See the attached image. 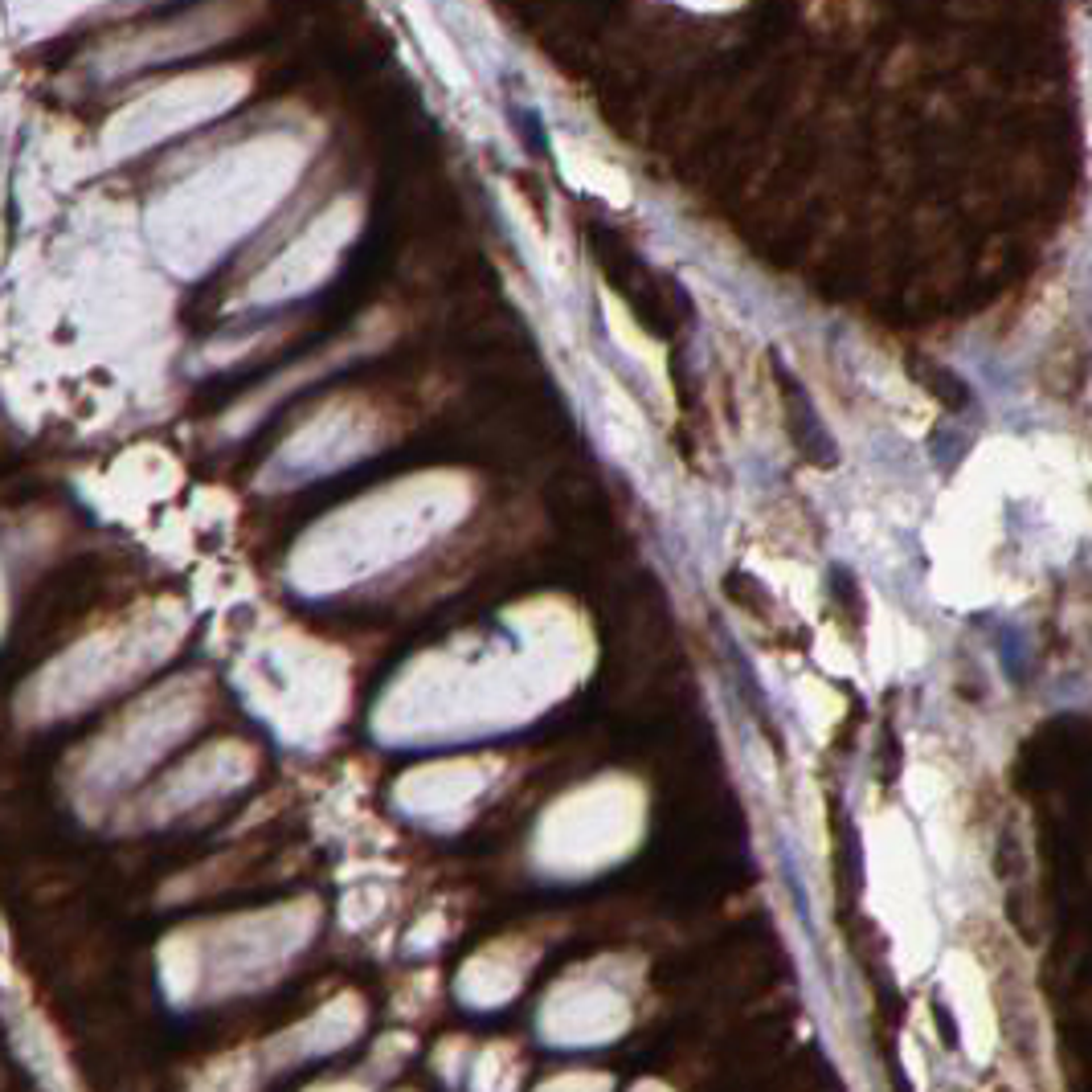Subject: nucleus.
<instances>
[{
	"label": "nucleus",
	"mask_w": 1092,
	"mask_h": 1092,
	"mask_svg": "<svg viewBox=\"0 0 1092 1092\" xmlns=\"http://www.w3.org/2000/svg\"><path fill=\"white\" fill-rule=\"evenodd\" d=\"M773 372H777V381H781V401H786V418H790V434H794V442H798V451H802L810 463L831 467V463H835V442L827 438L823 422H818V414H814V405H810L806 389L790 377L786 364H773Z\"/></svg>",
	"instance_id": "f257e3e1"
},
{
	"label": "nucleus",
	"mask_w": 1092,
	"mask_h": 1092,
	"mask_svg": "<svg viewBox=\"0 0 1092 1092\" xmlns=\"http://www.w3.org/2000/svg\"><path fill=\"white\" fill-rule=\"evenodd\" d=\"M916 377H920V385H929V393L941 405H949V409H966L970 405V385L953 368L929 360V364H916Z\"/></svg>",
	"instance_id": "f03ea898"
}]
</instances>
